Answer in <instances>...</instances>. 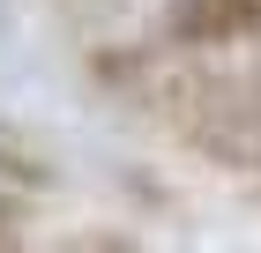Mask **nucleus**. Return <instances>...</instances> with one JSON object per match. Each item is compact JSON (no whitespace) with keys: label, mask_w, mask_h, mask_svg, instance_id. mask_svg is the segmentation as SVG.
<instances>
[{"label":"nucleus","mask_w":261,"mask_h":253,"mask_svg":"<svg viewBox=\"0 0 261 253\" xmlns=\"http://www.w3.org/2000/svg\"><path fill=\"white\" fill-rule=\"evenodd\" d=\"M246 30H261V0H172L164 8L172 45H231Z\"/></svg>","instance_id":"1"},{"label":"nucleus","mask_w":261,"mask_h":253,"mask_svg":"<svg viewBox=\"0 0 261 253\" xmlns=\"http://www.w3.org/2000/svg\"><path fill=\"white\" fill-rule=\"evenodd\" d=\"M15 238V209H8V194H0V246Z\"/></svg>","instance_id":"2"}]
</instances>
